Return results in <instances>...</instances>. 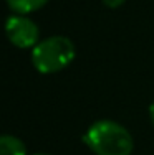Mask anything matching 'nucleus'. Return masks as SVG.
Segmentation results:
<instances>
[{
    "instance_id": "f257e3e1",
    "label": "nucleus",
    "mask_w": 154,
    "mask_h": 155,
    "mask_svg": "<svg viewBox=\"0 0 154 155\" xmlns=\"http://www.w3.org/2000/svg\"><path fill=\"white\" fill-rule=\"evenodd\" d=\"M83 142L94 155H131L133 135L124 125L111 119H100L88 127Z\"/></svg>"
},
{
    "instance_id": "f03ea898",
    "label": "nucleus",
    "mask_w": 154,
    "mask_h": 155,
    "mask_svg": "<svg viewBox=\"0 0 154 155\" xmlns=\"http://www.w3.org/2000/svg\"><path fill=\"white\" fill-rule=\"evenodd\" d=\"M75 43L63 35L40 40L32 48V64L42 74H53L68 68L75 60Z\"/></svg>"
},
{
    "instance_id": "7ed1b4c3",
    "label": "nucleus",
    "mask_w": 154,
    "mask_h": 155,
    "mask_svg": "<svg viewBox=\"0 0 154 155\" xmlns=\"http://www.w3.org/2000/svg\"><path fill=\"white\" fill-rule=\"evenodd\" d=\"M5 35L13 46L32 50L40 41V28L28 15L12 13L5 20Z\"/></svg>"
},
{
    "instance_id": "20e7f679",
    "label": "nucleus",
    "mask_w": 154,
    "mask_h": 155,
    "mask_svg": "<svg viewBox=\"0 0 154 155\" xmlns=\"http://www.w3.org/2000/svg\"><path fill=\"white\" fill-rule=\"evenodd\" d=\"M0 155H27V145L23 140L10 134L0 135Z\"/></svg>"
},
{
    "instance_id": "39448f33",
    "label": "nucleus",
    "mask_w": 154,
    "mask_h": 155,
    "mask_svg": "<svg viewBox=\"0 0 154 155\" xmlns=\"http://www.w3.org/2000/svg\"><path fill=\"white\" fill-rule=\"evenodd\" d=\"M9 8L13 13H20V15H28L32 12H36L42 7H45L50 0H5Z\"/></svg>"
},
{
    "instance_id": "423d86ee",
    "label": "nucleus",
    "mask_w": 154,
    "mask_h": 155,
    "mask_svg": "<svg viewBox=\"0 0 154 155\" xmlns=\"http://www.w3.org/2000/svg\"><path fill=\"white\" fill-rule=\"evenodd\" d=\"M124 2H126V0H103V3H104L108 8H118V7H121Z\"/></svg>"
},
{
    "instance_id": "0eeeda50",
    "label": "nucleus",
    "mask_w": 154,
    "mask_h": 155,
    "mask_svg": "<svg viewBox=\"0 0 154 155\" xmlns=\"http://www.w3.org/2000/svg\"><path fill=\"white\" fill-rule=\"evenodd\" d=\"M149 117H151V122H152V125H154V102L149 106Z\"/></svg>"
},
{
    "instance_id": "6e6552de",
    "label": "nucleus",
    "mask_w": 154,
    "mask_h": 155,
    "mask_svg": "<svg viewBox=\"0 0 154 155\" xmlns=\"http://www.w3.org/2000/svg\"><path fill=\"white\" fill-rule=\"evenodd\" d=\"M33 155H50V153H33Z\"/></svg>"
}]
</instances>
